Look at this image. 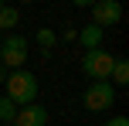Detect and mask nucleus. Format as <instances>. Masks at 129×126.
<instances>
[{
	"label": "nucleus",
	"mask_w": 129,
	"mask_h": 126,
	"mask_svg": "<svg viewBox=\"0 0 129 126\" xmlns=\"http://www.w3.org/2000/svg\"><path fill=\"white\" fill-rule=\"evenodd\" d=\"M78 41H82V48H85V51H95V48H102L105 31H102V27H95V24H88V27H82Z\"/></svg>",
	"instance_id": "nucleus-7"
},
{
	"label": "nucleus",
	"mask_w": 129,
	"mask_h": 126,
	"mask_svg": "<svg viewBox=\"0 0 129 126\" xmlns=\"http://www.w3.org/2000/svg\"><path fill=\"white\" fill-rule=\"evenodd\" d=\"M4 85H7V99H10L17 109L31 106V102L38 99V79H34L31 72H24V68H20V72H10Z\"/></svg>",
	"instance_id": "nucleus-1"
},
{
	"label": "nucleus",
	"mask_w": 129,
	"mask_h": 126,
	"mask_svg": "<svg viewBox=\"0 0 129 126\" xmlns=\"http://www.w3.org/2000/svg\"><path fill=\"white\" fill-rule=\"evenodd\" d=\"M112 102H116V89H112L109 82H92V85L85 89V109H88V113L112 109Z\"/></svg>",
	"instance_id": "nucleus-4"
},
{
	"label": "nucleus",
	"mask_w": 129,
	"mask_h": 126,
	"mask_svg": "<svg viewBox=\"0 0 129 126\" xmlns=\"http://www.w3.org/2000/svg\"><path fill=\"white\" fill-rule=\"evenodd\" d=\"M109 85H129V61L126 58H116V65H112V75H109Z\"/></svg>",
	"instance_id": "nucleus-8"
},
{
	"label": "nucleus",
	"mask_w": 129,
	"mask_h": 126,
	"mask_svg": "<svg viewBox=\"0 0 129 126\" xmlns=\"http://www.w3.org/2000/svg\"><path fill=\"white\" fill-rule=\"evenodd\" d=\"M27 61V38H20V34H7L4 48H0V65L7 68V72H20Z\"/></svg>",
	"instance_id": "nucleus-3"
},
{
	"label": "nucleus",
	"mask_w": 129,
	"mask_h": 126,
	"mask_svg": "<svg viewBox=\"0 0 129 126\" xmlns=\"http://www.w3.org/2000/svg\"><path fill=\"white\" fill-rule=\"evenodd\" d=\"M112 65H116V55H109L105 48H95V51H85L82 58V72L88 75L92 82H109Z\"/></svg>",
	"instance_id": "nucleus-2"
},
{
	"label": "nucleus",
	"mask_w": 129,
	"mask_h": 126,
	"mask_svg": "<svg viewBox=\"0 0 129 126\" xmlns=\"http://www.w3.org/2000/svg\"><path fill=\"white\" fill-rule=\"evenodd\" d=\"M0 10H4V4H0Z\"/></svg>",
	"instance_id": "nucleus-14"
},
{
	"label": "nucleus",
	"mask_w": 129,
	"mask_h": 126,
	"mask_svg": "<svg viewBox=\"0 0 129 126\" xmlns=\"http://www.w3.org/2000/svg\"><path fill=\"white\" fill-rule=\"evenodd\" d=\"M54 41H58V38H54V31H51V27H41V31H38V44L44 48V51H51V48H54Z\"/></svg>",
	"instance_id": "nucleus-11"
},
{
	"label": "nucleus",
	"mask_w": 129,
	"mask_h": 126,
	"mask_svg": "<svg viewBox=\"0 0 129 126\" xmlns=\"http://www.w3.org/2000/svg\"><path fill=\"white\" fill-rule=\"evenodd\" d=\"M105 126H129V119H126V116H112Z\"/></svg>",
	"instance_id": "nucleus-12"
},
{
	"label": "nucleus",
	"mask_w": 129,
	"mask_h": 126,
	"mask_svg": "<svg viewBox=\"0 0 129 126\" xmlns=\"http://www.w3.org/2000/svg\"><path fill=\"white\" fill-rule=\"evenodd\" d=\"M119 20H122V4L119 0H95L92 4V24L95 27H116Z\"/></svg>",
	"instance_id": "nucleus-5"
},
{
	"label": "nucleus",
	"mask_w": 129,
	"mask_h": 126,
	"mask_svg": "<svg viewBox=\"0 0 129 126\" xmlns=\"http://www.w3.org/2000/svg\"><path fill=\"white\" fill-rule=\"evenodd\" d=\"M7 75H10V72H7V68L0 65V82H7Z\"/></svg>",
	"instance_id": "nucleus-13"
},
{
	"label": "nucleus",
	"mask_w": 129,
	"mask_h": 126,
	"mask_svg": "<svg viewBox=\"0 0 129 126\" xmlns=\"http://www.w3.org/2000/svg\"><path fill=\"white\" fill-rule=\"evenodd\" d=\"M20 20V14L14 10V7H4V10H0V31H7V27H14Z\"/></svg>",
	"instance_id": "nucleus-10"
},
{
	"label": "nucleus",
	"mask_w": 129,
	"mask_h": 126,
	"mask_svg": "<svg viewBox=\"0 0 129 126\" xmlns=\"http://www.w3.org/2000/svg\"><path fill=\"white\" fill-rule=\"evenodd\" d=\"M14 126H48V109H44V106H38V102H31V106L17 109Z\"/></svg>",
	"instance_id": "nucleus-6"
},
{
	"label": "nucleus",
	"mask_w": 129,
	"mask_h": 126,
	"mask_svg": "<svg viewBox=\"0 0 129 126\" xmlns=\"http://www.w3.org/2000/svg\"><path fill=\"white\" fill-rule=\"evenodd\" d=\"M14 116H17V106L7 95H0V126H14Z\"/></svg>",
	"instance_id": "nucleus-9"
}]
</instances>
